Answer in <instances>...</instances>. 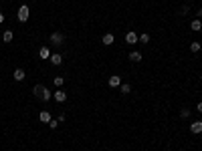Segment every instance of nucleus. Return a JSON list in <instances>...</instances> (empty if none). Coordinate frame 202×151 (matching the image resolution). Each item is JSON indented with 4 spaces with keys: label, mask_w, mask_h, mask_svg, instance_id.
<instances>
[{
    "label": "nucleus",
    "mask_w": 202,
    "mask_h": 151,
    "mask_svg": "<svg viewBox=\"0 0 202 151\" xmlns=\"http://www.w3.org/2000/svg\"><path fill=\"white\" fill-rule=\"evenodd\" d=\"M38 57H41V59H49V57H51L49 46H41V50H38Z\"/></svg>",
    "instance_id": "9d476101"
},
{
    "label": "nucleus",
    "mask_w": 202,
    "mask_h": 151,
    "mask_svg": "<svg viewBox=\"0 0 202 151\" xmlns=\"http://www.w3.org/2000/svg\"><path fill=\"white\" fill-rule=\"evenodd\" d=\"M190 131L192 133H202V121H194V123H190Z\"/></svg>",
    "instance_id": "39448f33"
},
{
    "label": "nucleus",
    "mask_w": 202,
    "mask_h": 151,
    "mask_svg": "<svg viewBox=\"0 0 202 151\" xmlns=\"http://www.w3.org/2000/svg\"><path fill=\"white\" fill-rule=\"evenodd\" d=\"M51 99H53V93H51V91L45 87V91H42V95H41V101L47 103V101H51Z\"/></svg>",
    "instance_id": "ddd939ff"
},
{
    "label": "nucleus",
    "mask_w": 202,
    "mask_h": 151,
    "mask_svg": "<svg viewBox=\"0 0 202 151\" xmlns=\"http://www.w3.org/2000/svg\"><path fill=\"white\" fill-rule=\"evenodd\" d=\"M28 14H31L28 6H27V4H22V6L18 8V12H16V18H18L20 22H27V20H28Z\"/></svg>",
    "instance_id": "f257e3e1"
},
{
    "label": "nucleus",
    "mask_w": 202,
    "mask_h": 151,
    "mask_svg": "<svg viewBox=\"0 0 202 151\" xmlns=\"http://www.w3.org/2000/svg\"><path fill=\"white\" fill-rule=\"evenodd\" d=\"M202 49V45H200V42L198 40H194V42H190V50H192V53H198V50Z\"/></svg>",
    "instance_id": "dca6fc26"
},
{
    "label": "nucleus",
    "mask_w": 202,
    "mask_h": 151,
    "mask_svg": "<svg viewBox=\"0 0 202 151\" xmlns=\"http://www.w3.org/2000/svg\"><path fill=\"white\" fill-rule=\"evenodd\" d=\"M53 97H55V101H57V103H65L67 101V93H65V91H61V89H59Z\"/></svg>",
    "instance_id": "20e7f679"
},
{
    "label": "nucleus",
    "mask_w": 202,
    "mask_h": 151,
    "mask_svg": "<svg viewBox=\"0 0 202 151\" xmlns=\"http://www.w3.org/2000/svg\"><path fill=\"white\" fill-rule=\"evenodd\" d=\"M12 36H14V34H12V30H4V34H2L4 42H10V40H12Z\"/></svg>",
    "instance_id": "f3484780"
},
{
    "label": "nucleus",
    "mask_w": 202,
    "mask_h": 151,
    "mask_svg": "<svg viewBox=\"0 0 202 151\" xmlns=\"http://www.w3.org/2000/svg\"><path fill=\"white\" fill-rule=\"evenodd\" d=\"M57 125H59V123H57L55 119H51V121H49V127H51V129H57Z\"/></svg>",
    "instance_id": "4be33fe9"
},
{
    "label": "nucleus",
    "mask_w": 202,
    "mask_h": 151,
    "mask_svg": "<svg viewBox=\"0 0 202 151\" xmlns=\"http://www.w3.org/2000/svg\"><path fill=\"white\" fill-rule=\"evenodd\" d=\"M190 28L194 30V32H200L202 30V22H200V18H196V20H192V24H190Z\"/></svg>",
    "instance_id": "9b49d317"
},
{
    "label": "nucleus",
    "mask_w": 202,
    "mask_h": 151,
    "mask_svg": "<svg viewBox=\"0 0 202 151\" xmlns=\"http://www.w3.org/2000/svg\"><path fill=\"white\" fill-rule=\"evenodd\" d=\"M196 111H198V113H202V103H198V107H196Z\"/></svg>",
    "instance_id": "5701e85b"
},
{
    "label": "nucleus",
    "mask_w": 202,
    "mask_h": 151,
    "mask_svg": "<svg viewBox=\"0 0 202 151\" xmlns=\"http://www.w3.org/2000/svg\"><path fill=\"white\" fill-rule=\"evenodd\" d=\"M119 85H121V77H117V75H113V77H109V87H113V89H117Z\"/></svg>",
    "instance_id": "0eeeda50"
},
{
    "label": "nucleus",
    "mask_w": 202,
    "mask_h": 151,
    "mask_svg": "<svg viewBox=\"0 0 202 151\" xmlns=\"http://www.w3.org/2000/svg\"><path fill=\"white\" fill-rule=\"evenodd\" d=\"M113 40H115V36L111 32H107V34H103V38H101V42L105 46H109V45H113Z\"/></svg>",
    "instance_id": "423d86ee"
},
{
    "label": "nucleus",
    "mask_w": 202,
    "mask_h": 151,
    "mask_svg": "<svg viewBox=\"0 0 202 151\" xmlns=\"http://www.w3.org/2000/svg\"><path fill=\"white\" fill-rule=\"evenodd\" d=\"M49 60H51V63L55 64V67H59V64L63 63V57H61V54H59V53H55V54H51V57H49Z\"/></svg>",
    "instance_id": "6e6552de"
},
{
    "label": "nucleus",
    "mask_w": 202,
    "mask_h": 151,
    "mask_svg": "<svg viewBox=\"0 0 202 151\" xmlns=\"http://www.w3.org/2000/svg\"><path fill=\"white\" fill-rule=\"evenodd\" d=\"M42 91H45V85H34V89H32V93H34V97H37V99H41V95H42Z\"/></svg>",
    "instance_id": "f8f14e48"
},
{
    "label": "nucleus",
    "mask_w": 202,
    "mask_h": 151,
    "mask_svg": "<svg viewBox=\"0 0 202 151\" xmlns=\"http://www.w3.org/2000/svg\"><path fill=\"white\" fill-rule=\"evenodd\" d=\"M200 16H202V8H200V10H198V18H200Z\"/></svg>",
    "instance_id": "393cba45"
},
{
    "label": "nucleus",
    "mask_w": 202,
    "mask_h": 151,
    "mask_svg": "<svg viewBox=\"0 0 202 151\" xmlns=\"http://www.w3.org/2000/svg\"><path fill=\"white\" fill-rule=\"evenodd\" d=\"M0 22H4V14H2V12H0Z\"/></svg>",
    "instance_id": "b1692460"
},
{
    "label": "nucleus",
    "mask_w": 202,
    "mask_h": 151,
    "mask_svg": "<svg viewBox=\"0 0 202 151\" xmlns=\"http://www.w3.org/2000/svg\"><path fill=\"white\" fill-rule=\"evenodd\" d=\"M180 117H182V119L190 117V109H182V111H180Z\"/></svg>",
    "instance_id": "aec40b11"
},
{
    "label": "nucleus",
    "mask_w": 202,
    "mask_h": 151,
    "mask_svg": "<svg viewBox=\"0 0 202 151\" xmlns=\"http://www.w3.org/2000/svg\"><path fill=\"white\" fill-rule=\"evenodd\" d=\"M63 83H65L63 77H55V85H57V87H63Z\"/></svg>",
    "instance_id": "6ab92c4d"
},
{
    "label": "nucleus",
    "mask_w": 202,
    "mask_h": 151,
    "mask_svg": "<svg viewBox=\"0 0 202 151\" xmlns=\"http://www.w3.org/2000/svg\"><path fill=\"white\" fill-rule=\"evenodd\" d=\"M38 119H41L42 123H49V121H51V113H49V111H41V115H38Z\"/></svg>",
    "instance_id": "2eb2a0df"
},
{
    "label": "nucleus",
    "mask_w": 202,
    "mask_h": 151,
    "mask_svg": "<svg viewBox=\"0 0 202 151\" xmlns=\"http://www.w3.org/2000/svg\"><path fill=\"white\" fill-rule=\"evenodd\" d=\"M137 40H140V36H137V34L134 32V30H130V32L126 34V42H130V45H135Z\"/></svg>",
    "instance_id": "7ed1b4c3"
},
{
    "label": "nucleus",
    "mask_w": 202,
    "mask_h": 151,
    "mask_svg": "<svg viewBox=\"0 0 202 151\" xmlns=\"http://www.w3.org/2000/svg\"><path fill=\"white\" fill-rule=\"evenodd\" d=\"M130 60H134V63H140V60H141V53H137V50H131V53H130Z\"/></svg>",
    "instance_id": "4468645a"
},
{
    "label": "nucleus",
    "mask_w": 202,
    "mask_h": 151,
    "mask_svg": "<svg viewBox=\"0 0 202 151\" xmlns=\"http://www.w3.org/2000/svg\"><path fill=\"white\" fill-rule=\"evenodd\" d=\"M51 42H53L55 46H61L63 42H65V34L59 32V30H57V32H53V34H51Z\"/></svg>",
    "instance_id": "f03ea898"
},
{
    "label": "nucleus",
    "mask_w": 202,
    "mask_h": 151,
    "mask_svg": "<svg viewBox=\"0 0 202 151\" xmlns=\"http://www.w3.org/2000/svg\"><path fill=\"white\" fill-rule=\"evenodd\" d=\"M140 42L148 45V42H150V34H141V36H140Z\"/></svg>",
    "instance_id": "412c9836"
},
{
    "label": "nucleus",
    "mask_w": 202,
    "mask_h": 151,
    "mask_svg": "<svg viewBox=\"0 0 202 151\" xmlns=\"http://www.w3.org/2000/svg\"><path fill=\"white\" fill-rule=\"evenodd\" d=\"M12 77H14V81H18V83H20V81H24V79H27V75H24V71H22V68H16V71H14V75H12Z\"/></svg>",
    "instance_id": "1a4fd4ad"
},
{
    "label": "nucleus",
    "mask_w": 202,
    "mask_h": 151,
    "mask_svg": "<svg viewBox=\"0 0 202 151\" xmlns=\"http://www.w3.org/2000/svg\"><path fill=\"white\" fill-rule=\"evenodd\" d=\"M119 91H121V95H127V93H130V91H131V85H119Z\"/></svg>",
    "instance_id": "a211bd4d"
}]
</instances>
